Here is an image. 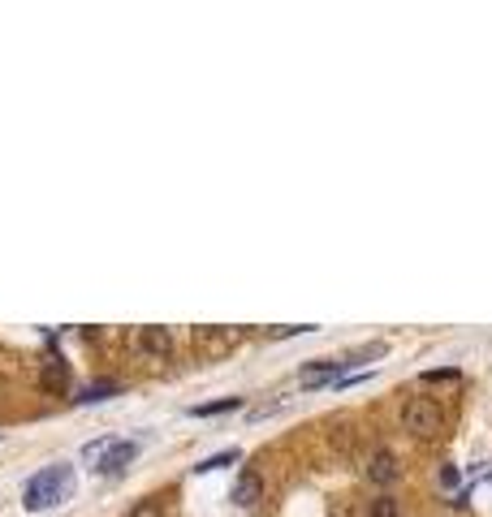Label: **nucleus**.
<instances>
[{
	"mask_svg": "<svg viewBox=\"0 0 492 517\" xmlns=\"http://www.w3.org/2000/svg\"><path fill=\"white\" fill-rule=\"evenodd\" d=\"M121 384L117 380H96V384H82L78 388V397L74 401H82V405H96V401H108V397H117Z\"/></svg>",
	"mask_w": 492,
	"mask_h": 517,
	"instance_id": "1a4fd4ad",
	"label": "nucleus"
},
{
	"mask_svg": "<svg viewBox=\"0 0 492 517\" xmlns=\"http://www.w3.org/2000/svg\"><path fill=\"white\" fill-rule=\"evenodd\" d=\"M242 452L238 449H225V452H216V457H207V461H199L195 466V475H212V470H221V466H233Z\"/></svg>",
	"mask_w": 492,
	"mask_h": 517,
	"instance_id": "f8f14e48",
	"label": "nucleus"
},
{
	"mask_svg": "<svg viewBox=\"0 0 492 517\" xmlns=\"http://www.w3.org/2000/svg\"><path fill=\"white\" fill-rule=\"evenodd\" d=\"M441 483L454 487V483H458V470H454V466H445V470H441Z\"/></svg>",
	"mask_w": 492,
	"mask_h": 517,
	"instance_id": "f3484780",
	"label": "nucleus"
},
{
	"mask_svg": "<svg viewBox=\"0 0 492 517\" xmlns=\"http://www.w3.org/2000/svg\"><path fill=\"white\" fill-rule=\"evenodd\" d=\"M341 371H346V362L341 358H320V362H311V367H302V388H324V384H337L341 380Z\"/></svg>",
	"mask_w": 492,
	"mask_h": 517,
	"instance_id": "20e7f679",
	"label": "nucleus"
},
{
	"mask_svg": "<svg viewBox=\"0 0 492 517\" xmlns=\"http://www.w3.org/2000/svg\"><path fill=\"white\" fill-rule=\"evenodd\" d=\"M43 388L48 392H69V362L61 354H52L43 362Z\"/></svg>",
	"mask_w": 492,
	"mask_h": 517,
	"instance_id": "6e6552de",
	"label": "nucleus"
},
{
	"mask_svg": "<svg viewBox=\"0 0 492 517\" xmlns=\"http://www.w3.org/2000/svg\"><path fill=\"white\" fill-rule=\"evenodd\" d=\"M367 517H402V509H397L394 496H376V500L367 505Z\"/></svg>",
	"mask_w": 492,
	"mask_h": 517,
	"instance_id": "4468645a",
	"label": "nucleus"
},
{
	"mask_svg": "<svg viewBox=\"0 0 492 517\" xmlns=\"http://www.w3.org/2000/svg\"><path fill=\"white\" fill-rule=\"evenodd\" d=\"M134 457H138V444H134V440H113L108 449L99 452L96 470H99V475H121Z\"/></svg>",
	"mask_w": 492,
	"mask_h": 517,
	"instance_id": "7ed1b4c3",
	"label": "nucleus"
},
{
	"mask_svg": "<svg viewBox=\"0 0 492 517\" xmlns=\"http://www.w3.org/2000/svg\"><path fill=\"white\" fill-rule=\"evenodd\" d=\"M260 496H263V479L255 470H242L238 483H233V505H238V509H255Z\"/></svg>",
	"mask_w": 492,
	"mask_h": 517,
	"instance_id": "0eeeda50",
	"label": "nucleus"
},
{
	"mask_svg": "<svg viewBox=\"0 0 492 517\" xmlns=\"http://www.w3.org/2000/svg\"><path fill=\"white\" fill-rule=\"evenodd\" d=\"M199 345H203L207 354H225V350H230V345H233V332H221V336H216V332H207V328H199Z\"/></svg>",
	"mask_w": 492,
	"mask_h": 517,
	"instance_id": "9b49d317",
	"label": "nucleus"
},
{
	"mask_svg": "<svg viewBox=\"0 0 492 517\" xmlns=\"http://www.w3.org/2000/svg\"><path fill=\"white\" fill-rule=\"evenodd\" d=\"M134 350L147 358H168L173 354V336H168V328H138L134 332Z\"/></svg>",
	"mask_w": 492,
	"mask_h": 517,
	"instance_id": "39448f33",
	"label": "nucleus"
},
{
	"mask_svg": "<svg viewBox=\"0 0 492 517\" xmlns=\"http://www.w3.org/2000/svg\"><path fill=\"white\" fill-rule=\"evenodd\" d=\"M238 405H242L238 397H225V401H212V405H195L191 414H195V419H212V414H230V410H238Z\"/></svg>",
	"mask_w": 492,
	"mask_h": 517,
	"instance_id": "ddd939ff",
	"label": "nucleus"
},
{
	"mask_svg": "<svg viewBox=\"0 0 492 517\" xmlns=\"http://www.w3.org/2000/svg\"><path fill=\"white\" fill-rule=\"evenodd\" d=\"M397 457L389 449H376L371 457H367V479L371 483H380V487H389V483H397Z\"/></svg>",
	"mask_w": 492,
	"mask_h": 517,
	"instance_id": "423d86ee",
	"label": "nucleus"
},
{
	"mask_svg": "<svg viewBox=\"0 0 492 517\" xmlns=\"http://www.w3.org/2000/svg\"><path fill=\"white\" fill-rule=\"evenodd\" d=\"M419 380H424V384H441V380H445V384H458V371H424Z\"/></svg>",
	"mask_w": 492,
	"mask_h": 517,
	"instance_id": "2eb2a0df",
	"label": "nucleus"
},
{
	"mask_svg": "<svg viewBox=\"0 0 492 517\" xmlns=\"http://www.w3.org/2000/svg\"><path fill=\"white\" fill-rule=\"evenodd\" d=\"M385 350H389L385 341H371V345H359V350H350V354L341 358V362H346V371H350V367H359V362H376V358H385Z\"/></svg>",
	"mask_w": 492,
	"mask_h": 517,
	"instance_id": "9d476101",
	"label": "nucleus"
},
{
	"mask_svg": "<svg viewBox=\"0 0 492 517\" xmlns=\"http://www.w3.org/2000/svg\"><path fill=\"white\" fill-rule=\"evenodd\" d=\"M126 517H164V513L156 509V505H134V509H130Z\"/></svg>",
	"mask_w": 492,
	"mask_h": 517,
	"instance_id": "dca6fc26",
	"label": "nucleus"
},
{
	"mask_svg": "<svg viewBox=\"0 0 492 517\" xmlns=\"http://www.w3.org/2000/svg\"><path fill=\"white\" fill-rule=\"evenodd\" d=\"M402 422H406V431L415 436V440H432V436H441V405L432 401V397H415V401H406V410H402Z\"/></svg>",
	"mask_w": 492,
	"mask_h": 517,
	"instance_id": "f03ea898",
	"label": "nucleus"
},
{
	"mask_svg": "<svg viewBox=\"0 0 492 517\" xmlns=\"http://www.w3.org/2000/svg\"><path fill=\"white\" fill-rule=\"evenodd\" d=\"M69 491H74V470L69 466H48L27 483L22 500H27L31 513H43V509H57L61 500H69Z\"/></svg>",
	"mask_w": 492,
	"mask_h": 517,
	"instance_id": "f257e3e1",
	"label": "nucleus"
}]
</instances>
